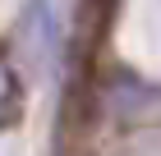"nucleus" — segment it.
Listing matches in <instances>:
<instances>
[{"instance_id":"f257e3e1","label":"nucleus","mask_w":161,"mask_h":156,"mask_svg":"<svg viewBox=\"0 0 161 156\" xmlns=\"http://www.w3.org/2000/svg\"><path fill=\"white\" fill-rule=\"evenodd\" d=\"M23 120V87H19V73L9 69V60L0 55V129H14Z\"/></svg>"}]
</instances>
